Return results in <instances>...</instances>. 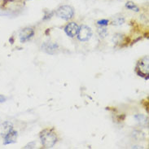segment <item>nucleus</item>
I'll use <instances>...</instances> for the list:
<instances>
[{
    "instance_id": "1",
    "label": "nucleus",
    "mask_w": 149,
    "mask_h": 149,
    "mask_svg": "<svg viewBox=\"0 0 149 149\" xmlns=\"http://www.w3.org/2000/svg\"><path fill=\"white\" fill-rule=\"evenodd\" d=\"M40 139L44 148H51L57 142V136L52 130L46 129L41 132Z\"/></svg>"
},
{
    "instance_id": "2",
    "label": "nucleus",
    "mask_w": 149,
    "mask_h": 149,
    "mask_svg": "<svg viewBox=\"0 0 149 149\" xmlns=\"http://www.w3.org/2000/svg\"><path fill=\"white\" fill-rule=\"evenodd\" d=\"M56 15L60 18H62L65 20H69L73 18V15H74V11H73V8H71L70 6L65 5V6H62L57 9Z\"/></svg>"
},
{
    "instance_id": "3",
    "label": "nucleus",
    "mask_w": 149,
    "mask_h": 149,
    "mask_svg": "<svg viewBox=\"0 0 149 149\" xmlns=\"http://www.w3.org/2000/svg\"><path fill=\"white\" fill-rule=\"evenodd\" d=\"M136 70H137L138 74L139 76L144 77L147 76L148 77V71H149V63H148V56L143 57L141 61H139L137 67H136Z\"/></svg>"
},
{
    "instance_id": "4",
    "label": "nucleus",
    "mask_w": 149,
    "mask_h": 149,
    "mask_svg": "<svg viewBox=\"0 0 149 149\" xmlns=\"http://www.w3.org/2000/svg\"><path fill=\"white\" fill-rule=\"evenodd\" d=\"M91 36H92V30L87 25L83 24L81 27H79V30L77 33L78 40L81 41V42H86V41H88Z\"/></svg>"
},
{
    "instance_id": "5",
    "label": "nucleus",
    "mask_w": 149,
    "mask_h": 149,
    "mask_svg": "<svg viewBox=\"0 0 149 149\" xmlns=\"http://www.w3.org/2000/svg\"><path fill=\"white\" fill-rule=\"evenodd\" d=\"M78 30H79V27H78V25L75 22L69 23L65 26V31L66 33V34L68 36L71 37V38H73V37L77 35Z\"/></svg>"
},
{
    "instance_id": "6",
    "label": "nucleus",
    "mask_w": 149,
    "mask_h": 149,
    "mask_svg": "<svg viewBox=\"0 0 149 149\" xmlns=\"http://www.w3.org/2000/svg\"><path fill=\"white\" fill-rule=\"evenodd\" d=\"M17 136H18V133L16 130L12 129L10 130L8 134H6L3 136L4 138V145H8V144H12V143H15L17 139Z\"/></svg>"
},
{
    "instance_id": "7",
    "label": "nucleus",
    "mask_w": 149,
    "mask_h": 149,
    "mask_svg": "<svg viewBox=\"0 0 149 149\" xmlns=\"http://www.w3.org/2000/svg\"><path fill=\"white\" fill-rule=\"evenodd\" d=\"M34 35V30L31 28H25L20 33V41L21 42H25L29 41Z\"/></svg>"
},
{
    "instance_id": "8",
    "label": "nucleus",
    "mask_w": 149,
    "mask_h": 149,
    "mask_svg": "<svg viewBox=\"0 0 149 149\" xmlns=\"http://www.w3.org/2000/svg\"><path fill=\"white\" fill-rule=\"evenodd\" d=\"M57 48H58V45L56 43H52V42H46L42 46V50H43L45 52L51 54V55L56 52Z\"/></svg>"
},
{
    "instance_id": "9",
    "label": "nucleus",
    "mask_w": 149,
    "mask_h": 149,
    "mask_svg": "<svg viewBox=\"0 0 149 149\" xmlns=\"http://www.w3.org/2000/svg\"><path fill=\"white\" fill-rule=\"evenodd\" d=\"M13 129V125L10 121H5L3 124V132H2V136L3 137L6 134H8L10 130Z\"/></svg>"
},
{
    "instance_id": "10",
    "label": "nucleus",
    "mask_w": 149,
    "mask_h": 149,
    "mask_svg": "<svg viewBox=\"0 0 149 149\" xmlns=\"http://www.w3.org/2000/svg\"><path fill=\"white\" fill-rule=\"evenodd\" d=\"M134 118L136 119V121L140 123V125H148V117H146L145 116L139 114L134 116Z\"/></svg>"
},
{
    "instance_id": "11",
    "label": "nucleus",
    "mask_w": 149,
    "mask_h": 149,
    "mask_svg": "<svg viewBox=\"0 0 149 149\" xmlns=\"http://www.w3.org/2000/svg\"><path fill=\"white\" fill-rule=\"evenodd\" d=\"M125 7L128 8V9H130V10H132V11H134V12H136L139 11V8L134 3H132V2H127L126 4H125Z\"/></svg>"
},
{
    "instance_id": "12",
    "label": "nucleus",
    "mask_w": 149,
    "mask_h": 149,
    "mask_svg": "<svg viewBox=\"0 0 149 149\" xmlns=\"http://www.w3.org/2000/svg\"><path fill=\"white\" fill-rule=\"evenodd\" d=\"M98 33H99V34H100V38H104V37L107 36V34H108V31H107V29L105 28H100L98 29Z\"/></svg>"
},
{
    "instance_id": "13",
    "label": "nucleus",
    "mask_w": 149,
    "mask_h": 149,
    "mask_svg": "<svg viewBox=\"0 0 149 149\" xmlns=\"http://www.w3.org/2000/svg\"><path fill=\"white\" fill-rule=\"evenodd\" d=\"M124 22H125V19H124V18L119 17V18H117L115 20H113V25H121V24H123Z\"/></svg>"
},
{
    "instance_id": "14",
    "label": "nucleus",
    "mask_w": 149,
    "mask_h": 149,
    "mask_svg": "<svg viewBox=\"0 0 149 149\" xmlns=\"http://www.w3.org/2000/svg\"><path fill=\"white\" fill-rule=\"evenodd\" d=\"M98 24H99V25H100V26H103V25H108V24H109V20H99V21H98Z\"/></svg>"
},
{
    "instance_id": "15",
    "label": "nucleus",
    "mask_w": 149,
    "mask_h": 149,
    "mask_svg": "<svg viewBox=\"0 0 149 149\" xmlns=\"http://www.w3.org/2000/svg\"><path fill=\"white\" fill-rule=\"evenodd\" d=\"M5 101H6V98H5L3 95H0V103H3Z\"/></svg>"
}]
</instances>
